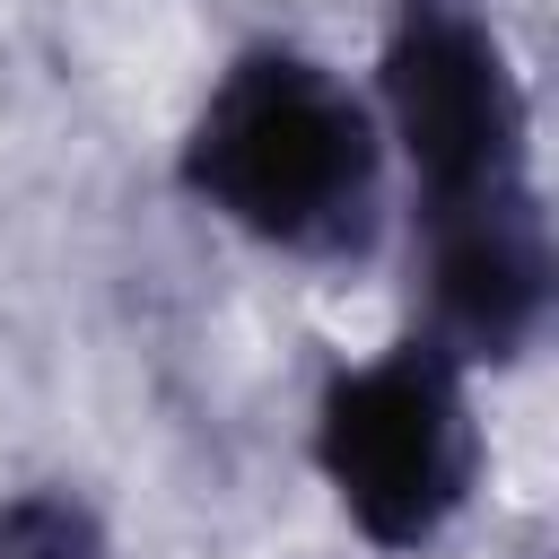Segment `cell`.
<instances>
[{
  "instance_id": "6da1fadb",
  "label": "cell",
  "mask_w": 559,
  "mask_h": 559,
  "mask_svg": "<svg viewBox=\"0 0 559 559\" xmlns=\"http://www.w3.org/2000/svg\"><path fill=\"white\" fill-rule=\"evenodd\" d=\"M367 105L402 166L411 332L472 384L515 376L550 332L559 245L533 166V87L507 26L480 0H393Z\"/></svg>"
},
{
  "instance_id": "7a4b0ae2",
  "label": "cell",
  "mask_w": 559,
  "mask_h": 559,
  "mask_svg": "<svg viewBox=\"0 0 559 559\" xmlns=\"http://www.w3.org/2000/svg\"><path fill=\"white\" fill-rule=\"evenodd\" d=\"M175 183L192 210L306 271L367 262L393 218V157L367 87L288 35H253L210 70L175 140Z\"/></svg>"
},
{
  "instance_id": "3957f363",
  "label": "cell",
  "mask_w": 559,
  "mask_h": 559,
  "mask_svg": "<svg viewBox=\"0 0 559 559\" xmlns=\"http://www.w3.org/2000/svg\"><path fill=\"white\" fill-rule=\"evenodd\" d=\"M306 454H314L341 524L384 559H428L463 524L480 463H489L472 376L445 349H428L419 332L323 376Z\"/></svg>"
},
{
  "instance_id": "277c9868",
  "label": "cell",
  "mask_w": 559,
  "mask_h": 559,
  "mask_svg": "<svg viewBox=\"0 0 559 559\" xmlns=\"http://www.w3.org/2000/svg\"><path fill=\"white\" fill-rule=\"evenodd\" d=\"M0 559H114V533L87 489L26 480L0 498Z\"/></svg>"
}]
</instances>
